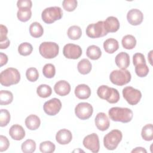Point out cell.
<instances>
[{"label":"cell","mask_w":153,"mask_h":153,"mask_svg":"<svg viewBox=\"0 0 153 153\" xmlns=\"http://www.w3.org/2000/svg\"><path fill=\"white\" fill-rule=\"evenodd\" d=\"M108 114L112 121L123 123L130 122L133 116V112L130 109L121 107L111 108L108 111Z\"/></svg>","instance_id":"cell-1"},{"label":"cell","mask_w":153,"mask_h":153,"mask_svg":"<svg viewBox=\"0 0 153 153\" xmlns=\"http://www.w3.org/2000/svg\"><path fill=\"white\" fill-rule=\"evenodd\" d=\"M20 80V74L14 68H8L0 74V82L5 87L17 84Z\"/></svg>","instance_id":"cell-2"},{"label":"cell","mask_w":153,"mask_h":153,"mask_svg":"<svg viewBox=\"0 0 153 153\" xmlns=\"http://www.w3.org/2000/svg\"><path fill=\"white\" fill-rule=\"evenodd\" d=\"M97 94L99 97L106 100L110 103H117L120 98V93L117 89L105 85L99 87L97 90Z\"/></svg>","instance_id":"cell-3"},{"label":"cell","mask_w":153,"mask_h":153,"mask_svg":"<svg viewBox=\"0 0 153 153\" xmlns=\"http://www.w3.org/2000/svg\"><path fill=\"white\" fill-rule=\"evenodd\" d=\"M123 137L122 132L117 129L111 130L103 137L104 146L108 150H114L117 148Z\"/></svg>","instance_id":"cell-4"},{"label":"cell","mask_w":153,"mask_h":153,"mask_svg":"<svg viewBox=\"0 0 153 153\" xmlns=\"http://www.w3.org/2000/svg\"><path fill=\"white\" fill-rule=\"evenodd\" d=\"M131 74L127 69L114 70L109 75L111 82L117 85H124L128 83L131 80Z\"/></svg>","instance_id":"cell-5"},{"label":"cell","mask_w":153,"mask_h":153,"mask_svg":"<svg viewBox=\"0 0 153 153\" xmlns=\"http://www.w3.org/2000/svg\"><path fill=\"white\" fill-rule=\"evenodd\" d=\"M63 16V11L59 7H50L45 8L41 14L42 20L47 24H51L60 20Z\"/></svg>","instance_id":"cell-6"},{"label":"cell","mask_w":153,"mask_h":153,"mask_svg":"<svg viewBox=\"0 0 153 153\" xmlns=\"http://www.w3.org/2000/svg\"><path fill=\"white\" fill-rule=\"evenodd\" d=\"M39 51L45 59H53L58 55L59 47L56 42H43L39 47Z\"/></svg>","instance_id":"cell-7"},{"label":"cell","mask_w":153,"mask_h":153,"mask_svg":"<svg viewBox=\"0 0 153 153\" xmlns=\"http://www.w3.org/2000/svg\"><path fill=\"white\" fill-rule=\"evenodd\" d=\"M86 34L91 38H97L106 35L108 32L105 29L104 21H99L88 25L86 28Z\"/></svg>","instance_id":"cell-8"},{"label":"cell","mask_w":153,"mask_h":153,"mask_svg":"<svg viewBox=\"0 0 153 153\" xmlns=\"http://www.w3.org/2000/svg\"><path fill=\"white\" fill-rule=\"evenodd\" d=\"M123 95L127 103L131 105L137 104L142 97L141 92L130 86L126 87L123 89Z\"/></svg>","instance_id":"cell-9"},{"label":"cell","mask_w":153,"mask_h":153,"mask_svg":"<svg viewBox=\"0 0 153 153\" xmlns=\"http://www.w3.org/2000/svg\"><path fill=\"white\" fill-rule=\"evenodd\" d=\"M93 108L91 104L87 102L79 103L75 108L76 116L82 120H87L92 115Z\"/></svg>","instance_id":"cell-10"},{"label":"cell","mask_w":153,"mask_h":153,"mask_svg":"<svg viewBox=\"0 0 153 153\" xmlns=\"http://www.w3.org/2000/svg\"><path fill=\"white\" fill-rule=\"evenodd\" d=\"M83 145L85 148L94 153L98 152L100 149L99 139L96 133H91L86 136L83 139Z\"/></svg>","instance_id":"cell-11"},{"label":"cell","mask_w":153,"mask_h":153,"mask_svg":"<svg viewBox=\"0 0 153 153\" xmlns=\"http://www.w3.org/2000/svg\"><path fill=\"white\" fill-rule=\"evenodd\" d=\"M63 54L67 59H77L82 54V49L78 45L67 44L63 47Z\"/></svg>","instance_id":"cell-12"},{"label":"cell","mask_w":153,"mask_h":153,"mask_svg":"<svg viewBox=\"0 0 153 153\" xmlns=\"http://www.w3.org/2000/svg\"><path fill=\"white\" fill-rule=\"evenodd\" d=\"M62 108V103L57 98H53L45 102L43 109L45 114L48 115H55L58 114Z\"/></svg>","instance_id":"cell-13"},{"label":"cell","mask_w":153,"mask_h":153,"mask_svg":"<svg viewBox=\"0 0 153 153\" xmlns=\"http://www.w3.org/2000/svg\"><path fill=\"white\" fill-rule=\"evenodd\" d=\"M127 19L128 23L133 26L140 25L143 19L142 12L136 8L130 10L127 14Z\"/></svg>","instance_id":"cell-14"},{"label":"cell","mask_w":153,"mask_h":153,"mask_svg":"<svg viewBox=\"0 0 153 153\" xmlns=\"http://www.w3.org/2000/svg\"><path fill=\"white\" fill-rule=\"evenodd\" d=\"M94 122L96 127L100 131L106 130L110 125L109 120L104 112L98 113L96 116Z\"/></svg>","instance_id":"cell-15"},{"label":"cell","mask_w":153,"mask_h":153,"mask_svg":"<svg viewBox=\"0 0 153 153\" xmlns=\"http://www.w3.org/2000/svg\"><path fill=\"white\" fill-rule=\"evenodd\" d=\"M72 139V134L71 131L66 128L59 130L56 135L57 142L60 145H66L71 142Z\"/></svg>","instance_id":"cell-16"},{"label":"cell","mask_w":153,"mask_h":153,"mask_svg":"<svg viewBox=\"0 0 153 153\" xmlns=\"http://www.w3.org/2000/svg\"><path fill=\"white\" fill-rule=\"evenodd\" d=\"M54 90L59 96H65L70 93L71 85L66 81L60 80L55 84L54 86Z\"/></svg>","instance_id":"cell-17"},{"label":"cell","mask_w":153,"mask_h":153,"mask_svg":"<svg viewBox=\"0 0 153 153\" xmlns=\"http://www.w3.org/2000/svg\"><path fill=\"white\" fill-rule=\"evenodd\" d=\"M104 26L108 33L115 32L120 28V22L117 17L109 16L104 21Z\"/></svg>","instance_id":"cell-18"},{"label":"cell","mask_w":153,"mask_h":153,"mask_svg":"<svg viewBox=\"0 0 153 153\" xmlns=\"http://www.w3.org/2000/svg\"><path fill=\"white\" fill-rule=\"evenodd\" d=\"M117 66L121 69H126L130 65L129 55L126 52H121L118 53L115 59Z\"/></svg>","instance_id":"cell-19"},{"label":"cell","mask_w":153,"mask_h":153,"mask_svg":"<svg viewBox=\"0 0 153 153\" xmlns=\"http://www.w3.org/2000/svg\"><path fill=\"white\" fill-rule=\"evenodd\" d=\"M11 137L16 140H20L25 136V131L23 127L19 124L13 125L9 130Z\"/></svg>","instance_id":"cell-20"},{"label":"cell","mask_w":153,"mask_h":153,"mask_svg":"<svg viewBox=\"0 0 153 153\" xmlns=\"http://www.w3.org/2000/svg\"><path fill=\"white\" fill-rule=\"evenodd\" d=\"M75 94L79 99H87L91 95L90 88L84 84H79L75 88Z\"/></svg>","instance_id":"cell-21"},{"label":"cell","mask_w":153,"mask_h":153,"mask_svg":"<svg viewBox=\"0 0 153 153\" xmlns=\"http://www.w3.org/2000/svg\"><path fill=\"white\" fill-rule=\"evenodd\" d=\"M41 124L39 118L34 114H31L25 119V125L30 130H35L39 128Z\"/></svg>","instance_id":"cell-22"},{"label":"cell","mask_w":153,"mask_h":153,"mask_svg":"<svg viewBox=\"0 0 153 153\" xmlns=\"http://www.w3.org/2000/svg\"><path fill=\"white\" fill-rule=\"evenodd\" d=\"M118 48V42L114 38H108L103 42V48L105 51L109 54L114 53Z\"/></svg>","instance_id":"cell-23"},{"label":"cell","mask_w":153,"mask_h":153,"mask_svg":"<svg viewBox=\"0 0 153 153\" xmlns=\"http://www.w3.org/2000/svg\"><path fill=\"white\" fill-rule=\"evenodd\" d=\"M8 33L7 27L3 25H0V48L5 49L10 45V41L7 36Z\"/></svg>","instance_id":"cell-24"},{"label":"cell","mask_w":153,"mask_h":153,"mask_svg":"<svg viewBox=\"0 0 153 153\" xmlns=\"http://www.w3.org/2000/svg\"><path fill=\"white\" fill-rule=\"evenodd\" d=\"M86 54L87 56L91 60H97L102 56V51L98 46L91 45L87 47Z\"/></svg>","instance_id":"cell-25"},{"label":"cell","mask_w":153,"mask_h":153,"mask_svg":"<svg viewBox=\"0 0 153 153\" xmlns=\"http://www.w3.org/2000/svg\"><path fill=\"white\" fill-rule=\"evenodd\" d=\"M91 63L87 59H83L81 60L77 65L78 72L82 75H86L90 73L91 70Z\"/></svg>","instance_id":"cell-26"},{"label":"cell","mask_w":153,"mask_h":153,"mask_svg":"<svg viewBox=\"0 0 153 153\" xmlns=\"http://www.w3.org/2000/svg\"><path fill=\"white\" fill-rule=\"evenodd\" d=\"M29 33L33 38H39L43 35L44 29L39 23L35 22L30 25Z\"/></svg>","instance_id":"cell-27"},{"label":"cell","mask_w":153,"mask_h":153,"mask_svg":"<svg viewBox=\"0 0 153 153\" xmlns=\"http://www.w3.org/2000/svg\"><path fill=\"white\" fill-rule=\"evenodd\" d=\"M121 43L124 48L131 50L134 48L136 45V39L134 36L131 35H127L122 38Z\"/></svg>","instance_id":"cell-28"},{"label":"cell","mask_w":153,"mask_h":153,"mask_svg":"<svg viewBox=\"0 0 153 153\" xmlns=\"http://www.w3.org/2000/svg\"><path fill=\"white\" fill-rule=\"evenodd\" d=\"M67 34L69 38H70L71 39H78L80 38L82 35L81 29L80 28L79 26L76 25L70 26L68 29Z\"/></svg>","instance_id":"cell-29"},{"label":"cell","mask_w":153,"mask_h":153,"mask_svg":"<svg viewBox=\"0 0 153 153\" xmlns=\"http://www.w3.org/2000/svg\"><path fill=\"white\" fill-rule=\"evenodd\" d=\"M142 137L146 141H151L153 139V126L152 124H148L143 126L141 131Z\"/></svg>","instance_id":"cell-30"},{"label":"cell","mask_w":153,"mask_h":153,"mask_svg":"<svg viewBox=\"0 0 153 153\" xmlns=\"http://www.w3.org/2000/svg\"><path fill=\"white\" fill-rule=\"evenodd\" d=\"M37 94L42 98H47L52 93V89L48 85L41 84L36 88Z\"/></svg>","instance_id":"cell-31"},{"label":"cell","mask_w":153,"mask_h":153,"mask_svg":"<svg viewBox=\"0 0 153 153\" xmlns=\"http://www.w3.org/2000/svg\"><path fill=\"white\" fill-rule=\"evenodd\" d=\"M32 16V11L30 9L27 8H19L17 13V17L18 19L22 22H25L28 21Z\"/></svg>","instance_id":"cell-32"},{"label":"cell","mask_w":153,"mask_h":153,"mask_svg":"<svg viewBox=\"0 0 153 153\" xmlns=\"http://www.w3.org/2000/svg\"><path fill=\"white\" fill-rule=\"evenodd\" d=\"M13 100V93L8 90H1L0 91V104L7 105L11 103Z\"/></svg>","instance_id":"cell-33"},{"label":"cell","mask_w":153,"mask_h":153,"mask_svg":"<svg viewBox=\"0 0 153 153\" xmlns=\"http://www.w3.org/2000/svg\"><path fill=\"white\" fill-rule=\"evenodd\" d=\"M21 148L24 153H32L36 149V143L32 139H27L22 143Z\"/></svg>","instance_id":"cell-34"},{"label":"cell","mask_w":153,"mask_h":153,"mask_svg":"<svg viewBox=\"0 0 153 153\" xmlns=\"http://www.w3.org/2000/svg\"><path fill=\"white\" fill-rule=\"evenodd\" d=\"M56 146L51 141L42 142L39 145V150L43 153H51L55 151Z\"/></svg>","instance_id":"cell-35"},{"label":"cell","mask_w":153,"mask_h":153,"mask_svg":"<svg viewBox=\"0 0 153 153\" xmlns=\"http://www.w3.org/2000/svg\"><path fill=\"white\" fill-rule=\"evenodd\" d=\"M42 74L45 78H53L56 74V69L54 65L51 63L45 64L42 68Z\"/></svg>","instance_id":"cell-36"},{"label":"cell","mask_w":153,"mask_h":153,"mask_svg":"<svg viewBox=\"0 0 153 153\" xmlns=\"http://www.w3.org/2000/svg\"><path fill=\"white\" fill-rule=\"evenodd\" d=\"M33 50L32 45L29 42H23L18 47V51L22 56H26L31 54Z\"/></svg>","instance_id":"cell-37"},{"label":"cell","mask_w":153,"mask_h":153,"mask_svg":"<svg viewBox=\"0 0 153 153\" xmlns=\"http://www.w3.org/2000/svg\"><path fill=\"white\" fill-rule=\"evenodd\" d=\"M10 114L7 109H1L0 113V126L5 127L8 125L10 121Z\"/></svg>","instance_id":"cell-38"},{"label":"cell","mask_w":153,"mask_h":153,"mask_svg":"<svg viewBox=\"0 0 153 153\" xmlns=\"http://www.w3.org/2000/svg\"><path fill=\"white\" fill-rule=\"evenodd\" d=\"M26 76L30 82L36 81L39 78V73L35 68H29L26 70Z\"/></svg>","instance_id":"cell-39"},{"label":"cell","mask_w":153,"mask_h":153,"mask_svg":"<svg viewBox=\"0 0 153 153\" xmlns=\"http://www.w3.org/2000/svg\"><path fill=\"white\" fill-rule=\"evenodd\" d=\"M78 2L76 0H64L62 2L63 8L67 11H73L77 7Z\"/></svg>","instance_id":"cell-40"},{"label":"cell","mask_w":153,"mask_h":153,"mask_svg":"<svg viewBox=\"0 0 153 153\" xmlns=\"http://www.w3.org/2000/svg\"><path fill=\"white\" fill-rule=\"evenodd\" d=\"M135 72L139 77H145L149 73V68L146 64L135 66Z\"/></svg>","instance_id":"cell-41"},{"label":"cell","mask_w":153,"mask_h":153,"mask_svg":"<svg viewBox=\"0 0 153 153\" xmlns=\"http://www.w3.org/2000/svg\"><path fill=\"white\" fill-rule=\"evenodd\" d=\"M133 62L134 66L146 64V60L144 55L140 53H135L133 56Z\"/></svg>","instance_id":"cell-42"},{"label":"cell","mask_w":153,"mask_h":153,"mask_svg":"<svg viewBox=\"0 0 153 153\" xmlns=\"http://www.w3.org/2000/svg\"><path fill=\"white\" fill-rule=\"evenodd\" d=\"M10 145V142L7 137L5 136H0V152L6 151Z\"/></svg>","instance_id":"cell-43"},{"label":"cell","mask_w":153,"mask_h":153,"mask_svg":"<svg viewBox=\"0 0 153 153\" xmlns=\"http://www.w3.org/2000/svg\"><path fill=\"white\" fill-rule=\"evenodd\" d=\"M17 6L19 9L22 8L30 9L32 7V2L30 0H19L17 2Z\"/></svg>","instance_id":"cell-44"},{"label":"cell","mask_w":153,"mask_h":153,"mask_svg":"<svg viewBox=\"0 0 153 153\" xmlns=\"http://www.w3.org/2000/svg\"><path fill=\"white\" fill-rule=\"evenodd\" d=\"M7 62H8L7 56L5 54L1 52L0 53V66L2 67L3 65L7 64Z\"/></svg>","instance_id":"cell-45"},{"label":"cell","mask_w":153,"mask_h":153,"mask_svg":"<svg viewBox=\"0 0 153 153\" xmlns=\"http://www.w3.org/2000/svg\"><path fill=\"white\" fill-rule=\"evenodd\" d=\"M131 152H145L146 153V150L142 147H136L131 151Z\"/></svg>","instance_id":"cell-46"},{"label":"cell","mask_w":153,"mask_h":153,"mask_svg":"<svg viewBox=\"0 0 153 153\" xmlns=\"http://www.w3.org/2000/svg\"><path fill=\"white\" fill-rule=\"evenodd\" d=\"M152 50H151L150 52H149V54L148 55V59H149V63H150V64L151 65H152V60H151V58H152Z\"/></svg>","instance_id":"cell-47"}]
</instances>
